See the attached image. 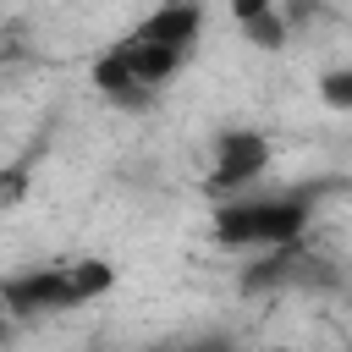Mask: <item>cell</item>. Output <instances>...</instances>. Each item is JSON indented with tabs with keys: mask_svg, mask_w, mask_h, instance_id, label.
Masks as SVG:
<instances>
[{
	"mask_svg": "<svg viewBox=\"0 0 352 352\" xmlns=\"http://www.w3.org/2000/svg\"><path fill=\"white\" fill-rule=\"evenodd\" d=\"M204 33V6L198 0H165L154 6L126 38H116L99 60H94V88L121 104V110H143L165 77H176Z\"/></svg>",
	"mask_w": 352,
	"mask_h": 352,
	"instance_id": "cell-1",
	"label": "cell"
},
{
	"mask_svg": "<svg viewBox=\"0 0 352 352\" xmlns=\"http://www.w3.org/2000/svg\"><path fill=\"white\" fill-rule=\"evenodd\" d=\"M116 286V270L104 258H72V264H33L0 280V308L16 319H38V314H66L77 302H94Z\"/></svg>",
	"mask_w": 352,
	"mask_h": 352,
	"instance_id": "cell-2",
	"label": "cell"
},
{
	"mask_svg": "<svg viewBox=\"0 0 352 352\" xmlns=\"http://www.w3.org/2000/svg\"><path fill=\"white\" fill-rule=\"evenodd\" d=\"M308 226L302 192H248L214 209V236L226 248H292Z\"/></svg>",
	"mask_w": 352,
	"mask_h": 352,
	"instance_id": "cell-3",
	"label": "cell"
},
{
	"mask_svg": "<svg viewBox=\"0 0 352 352\" xmlns=\"http://www.w3.org/2000/svg\"><path fill=\"white\" fill-rule=\"evenodd\" d=\"M270 170V138L253 126H226L214 132V165H209V192H242Z\"/></svg>",
	"mask_w": 352,
	"mask_h": 352,
	"instance_id": "cell-4",
	"label": "cell"
},
{
	"mask_svg": "<svg viewBox=\"0 0 352 352\" xmlns=\"http://www.w3.org/2000/svg\"><path fill=\"white\" fill-rule=\"evenodd\" d=\"M319 99H324L330 110H352V66L324 72V77H319Z\"/></svg>",
	"mask_w": 352,
	"mask_h": 352,
	"instance_id": "cell-5",
	"label": "cell"
},
{
	"mask_svg": "<svg viewBox=\"0 0 352 352\" xmlns=\"http://www.w3.org/2000/svg\"><path fill=\"white\" fill-rule=\"evenodd\" d=\"M242 33H248L258 50H280V44H286V16H280V6H275L270 16H258V22H248Z\"/></svg>",
	"mask_w": 352,
	"mask_h": 352,
	"instance_id": "cell-6",
	"label": "cell"
},
{
	"mask_svg": "<svg viewBox=\"0 0 352 352\" xmlns=\"http://www.w3.org/2000/svg\"><path fill=\"white\" fill-rule=\"evenodd\" d=\"M280 0H231V16H236V28H248V22H258V16H270Z\"/></svg>",
	"mask_w": 352,
	"mask_h": 352,
	"instance_id": "cell-7",
	"label": "cell"
},
{
	"mask_svg": "<svg viewBox=\"0 0 352 352\" xmlns=\"http://www.w3.org/2000/svg\"><path fill=\"white\" fill-rule=\"evenodd\" d=\"M22 187H28V170L16 165V170H6V182H0V204H16L22 198Z\"/></svg>",
	"mask_w": 352,
	"mask_h": 352,
	"instance_id": "cell-8",
	"label": "cell"
},
{
	"mask_svg": "<svg viewBox=\"0 0 352 352\" xmlns=\"http://www.w3.org/2000/svg\"><path fill=\"white\" fill-rule=\"evenodd\" d=\"M176 352H231V341H226V336H209V341H187V346H176Z\"/></svg>",
	"mask_w": 352,
	"mask_h": 352,
	"instance_id": "cell-9",
	"label": "cell"
}]
</instances>
